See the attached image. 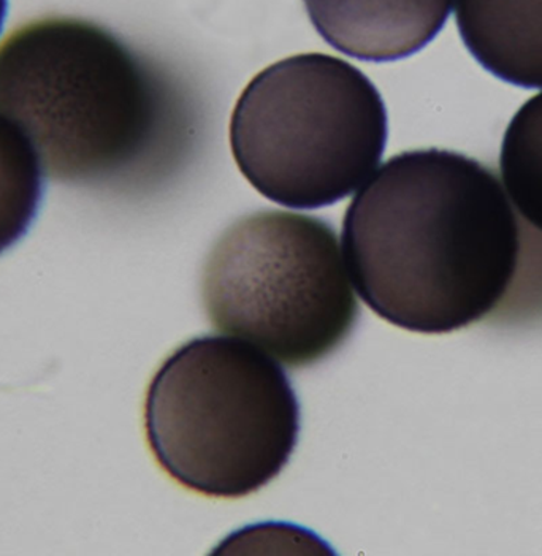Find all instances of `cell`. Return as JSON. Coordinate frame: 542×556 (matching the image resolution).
Wrapping results in <instances>:
<instances>
[{
  "label": "cell",
  "mask_w": 542,
  "mask_h": 556,
  "mask_svg": "<svg viewBox=\"0 0 542 556\" xmlns=\"http://www.w3.org/2000/svg\"><path fill=\"white\" fill-rule=\"evenodd\" d=\"M343 247L369 309L403 330L443 334L502 305L522 237L495 172L428 148L393 155L354 197Z\"/></svg>",
  "instance_id": "cell-1"
},
{
  "label": "cell",
  "mask_w": 542,
  "mask_h": 556,
  "mask_svg": "<svg viewBox=\"0 0 542 556\" xmlns=\"http://www.w3.org/2000/svg\"><path fill=\"white\" fill-rule=\"evenodd\" d=\"M0 115L23 130L56 181L130 188L188 151L194 115L153 59L94 21L53 16L0 47Z\"/></svg>",
  "instance_id": "cell-2"
},
{
  "label": "cell",
  "mask_w": 542,
  "mask_h": 556,
  "mask_svg": "<svg viewBox=\"0 0 542 556\" xmlns=\"http://www.w3.org/2000/svg\"><path fill=\"white\" fill-rule=\"evenodd\" d=\"M144 430L155 462L179 485L210 498H244L291 460L299 400L281 366L257 345L196 338L155 372Z\"/></svg>",
  "instance_id": "cell-3"
},
{
  "label": "cell",
  "mask_w": 542,
  "mask_h": 556,
  "mask_svg": "<svg viewBox=\"0 0 542 556\" xmlns=\"http://www.w3.org/2000/svg\"><path fill=\"white\" fill-rule=\"evenodd\" d=\"M388 110L354 65L323 53L268 65L230 119V147L252 188L295 210L335 205L364 185L388 144Z\"/></svg>",
  "instance_id": "cell-4"
},
{
  "label": "cell",
  "mask_w": 542,
  "mask_h": 556,
  "mask_svg": "<svg viewBox=\"0 0 542 556\" xmlns=\"http://www.w3.org/2000/svg\"><path fill=\"white\" fill-rule=\"evenodd\" d=\"M210 323L292 368L337 351L358 303L337 231L288 212L241 217L216 241L202 275Z\"/></svg>",
  "instance_id": "cell-5"
},
{
  "label": "cell",
  "mask_w": 542,
  "mask_h": 556,
  "mask_svg": "<svg viewBox=\"0 0 542 556\" xmlns=\"http://www.w3.org/2000/svg\"><path fill=\"white\" fill-rule=\"evenodd\" d=\"M311 24L340 53L369 62L413 56L437 39L452 0H303Z\"/></svg>",
  "instance_id": "cell-6"
},
{
  "label": "cell",
  "mask_w": 542,
  "mask_h": 556,
  "mask_svg": "<svg viewBox=\"0 0 542 556\" xmlns=\"http://www.w3.org/2000/svg\"><path fill=\"white\" fill-rule=\"evenodd\" d=\"M466 50L493 77L542 89V0H455Z\"/></svg>",
  "instance_id": "cell-7"
},
{
  "label": "cell",
  "mask_w": 542,
  "mask_h": 556,
  "mask_svg": "<svg viewBox=\"0 0 542 556\" xmlns=\"http://www.w3.org/2000/svg\"><path fill=\"white\" fill-rule=\"evenodd\" d=\"M43 191L39 155L23 130L0 115V254L29 231Z\"/></svg>",
  "instance_id": "cell-8"
},
{
  "label": "cell",
  "mask_w": 542,
  "mask_h": 556,
  "mask_svg": "<svg viewBox=\"0 0 542 556\" xmlns=\"http://www.w3.org/2000/svg\"><path fill=\"white\" fill-rule=\"evenodd\" d=\"M500 173L511 203L542 233V92L517 110L504 132Z\"/></svg>",
  "instance_id": "cell-9"
},
{
  "label": "cell",
  "mask_w": 542,
  "mask_h": 556,
  "mask_svg": "<svg viewBox=\"0 0 542 556\" xmlns=\"http://www.w3.org/2000/svg\"><path fill=\"white\" fill-rule=\"evenodd\" d=\"M7 10H9V0H0V33H2L3 23H5Z\"/></svg>",
  "instance_id": "cell-10"
}]
</instances>
